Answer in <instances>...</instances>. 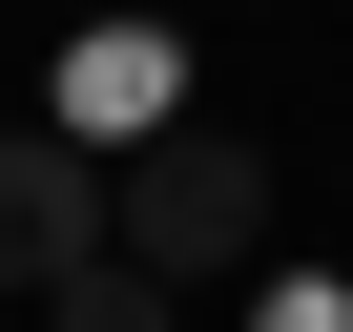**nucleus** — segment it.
<instances>
[{"label": "nucleus", "mask_w": 353, "mask_h": 332, "mask_svg": "<svg viewBox=\"0 0 353 332\" xmlns=\"http://www.w3.org/2000/svg\"><path fill=\"white\" fill-rule=\"evenodd\" d=\"M104 249H125V270H166V291L270 270V145H229V125H188V104H166V125L104 166Z\"/></svg>", "instance_id": "f257e3e1"}, {"label": "nucleus", "mask_w": 353, "mask_h": 332, "mask_svg": "<svg viewBox=\"0 0 353 332\" xmlns=\"http://www.w3.org/2000/svg\"><path fill=\"white\" fill-rule=\"evenodd\" d=\"M83 249H104V145L83 125H0V291L42 311Z\"/></svg>", "instance_id": "f03ea898"}, {"label": "nucleus", "mask_w": 353, "mask_h": 332, "mask_svg": "<svg viewBox=\"0 0 353 332\" xmlns=\"http://www.w3.org/2000/svg\"><path fill=\"white\" fill-rule=\"evenodd\" d=\"M63 125H83V145H145V125H166V21H104V42L63 63Z\"/></svg>", "instance_id": "7ed1b4c3"}, {"label": "nucleus", "mask_w": 353, "mask_h": 332, "mask_svg": "<svg viewBox=\"0 0 353 332\" xmlns=\"http://www.w3.org/2000/svg\"><path fill=\"white\" fill-rule=\"evenodd\" d=\"M42 332H166V270H125V249H83V270L42 291Z\"/></svg>", "instance_id": "20e7f679"}, {"label": "nucleus", "mask_w": 353, "mask_h": 332, "mask_svg": "<svg viewBox=\"0 0 353 332\" xmlns=\"http://www.w3.org/2000/svg\"><path fill=\"white\" fill-rule=\"evenodd\" d=\"M270 332H353V291H270Z\"/></svg>", "instance_id": "39448f33"}]
</instances>
